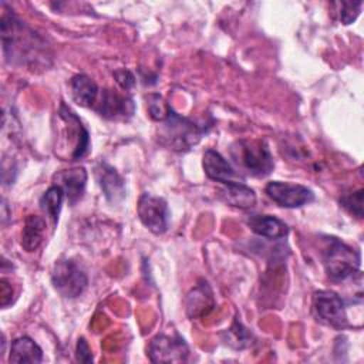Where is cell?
<instances>
[{
    "label": "cell",
    "mask_w": 364,
    "mask_h": 364,
    "mask_svg": "<svg viewBox=\"0 0 364 364\" xmlns=\"http://www.w3.org/2000/svg\"><path fill=\"white\" fill-rule=\"evenodd\" d=\"M1 43L4 58L10 64L30 68L46 65L48 47L46 40L21 21L14 13L4 10L1 14Z\"/></svg>",
    "instance_id": "obj_1"
},
{
    "label": "cell",
    "mask_w": 364,
    "mask_h": 364,
    "mask_svg": "<svg viewBox=\"0 0 364 364\" xmlns=\"http://www.w3.org/2000/svg\"><path fill=\"white\" fill-rule=\"evenodd\" d=\"M236 171L256 178L267 176L273 168V155L263 139H239L230 148Z\"/></svg>",
    "instance_id": "obj_2"
},
{
    "label": "cell",
    "mask_w": 364,
    "mask_h": 364,
    "mask_svg": "<svg viewBox=\"0 0 364 364\" xmlns=\"http://www.w3.org/2000/svg\"><path fill=\"white\" fill-rule=\"evenodd\" d=\"M323 264L327 277L334 283H340L360 272L361 256L358 250L337 237H330L328 245L323 250Z\"/></svg>",
    "instance_id": "obj_3"
},
{
    "label": "cell",
    "mask_w": 364,
    "mask_h": 364,
    "mask_svg": "<svg viewBox=\"0 0 364 364\" xmlns=\"http://www.w3.org/2000/svg\"><path fill=\"white\" fill-rule=\"evenodd\" d=\"M161 124L159 141L173 151L191 149L206 134V127L176 114L173 109Z\"/></svg>",
    "instance_id": "obj_4"
},
{
    "label": "cell",
    "mask_w": 364,
    "mask_h": 364,
    "mask_svg": "<svg viewBox=\"0 0 364 364\" xmlns=\"http://www.w3.org/2000/svg\"><path fill=\"white\" fill-rule=\"evenodd\" d=\"M51 283L63 297L75 299L87 289L88 277L75 260L65 257L54 263L51 270Z\"/></svg>",
    "instance_id": "obj_5"
},
{
    "label": "cell",
    "mask_w": 364,
    "mask_h": 364,
    "mask_svg": "<svg viewBox=\"0 0 364 364\" xmlns=\"http://www.w3.org/2000/svg\"><path fill=\"white\" fill-rule=\"evenodd\" d=\"M311 310L314 317L336 330H343L348 326L344 300L334 291L318 290L314 291L311 300Z\"/></svg>",
    "instance_id": "obj_6"
},
{
    "label": "cell",
    "mask_w": 364,
    "mask_h": 364,
    "mask_svg": "<svg viewBox=\"0 0 364 364\" xmlns=\"http://www.w3.org/2000/svg\"><path fill=\"white\" fill-rule=\"evenodd\" d=\"M136 212L139 220L155 235H162L168 229L169 209L164 198L144 192L138 200Z\"/></svg>",
    "instance_id": "obj_7"
},
{
    "label": "cell",
    "mask_w": 364,
    "mask_h": 364,
    "mask_svg": "<svg viewBox=\"0 0 364 364\" xmlns=\"http://www.w3.org/2000/svg\"><path fill=\"white\" fill-rule=\"evenodd\" d=\"M148 357L152 363H185L189 357V348L179 336H155L148 346Z\"/></svg>",
    "instance_id": "obj_8"
},
{
    "label": "cell",
    "mask_w": 364,
    "mask_h": 364,
    "mask_svg": "<svg viewBox=\"0 0 364 364\" xmlns=\"http://www.w3.org/2000/svg\"><path fill=\"white\" fill-rule=\"evenodd\" d=\"M267 196L282 208H301L314 200V192L300 183L272 181L264 188Z\"/></svg>",
    "instance_id": "obj_9"
},
{
    "label": "cell",
    "mask_w": 364,
    "mask_h": 364,
    "mask_svg": "<svg viewBox=\"0 0 364 364\" xmlns=\"http://www.w3.org/2000/svg\"><path fill=\"white\" fill-rule=\"evenodd\" d=\"M58 117L64 122L68 144L73 145V152H71L73 161H77L85 156L90 148V134L87 128L82 125L81 119L63 101L58 108Z\"/></svg>",
    "instance_id": "obj_10"
},
{
    "label": "cell",
    "mask_w": 364,
    "mask_h": 364,
    "mask_svg": "<svg viewBox=\"0 0 364 364\" xmlns=\"http://www.w3.org/2000/svg\"><path fill=\"white\" fill-rule=\"evenodd\" d=\"M94 109L107 119L127 121L134 115L135 104L129 95L105 88L98 102L94 105Z\"/></svg>",
    "instance_id": "obj_11"
},
{
    "label": "cell",
    "mask_w": 364,
    "mask_h": 364,
    "mask_svg": "<svg viewBox=\"0 0 364 364\" xmlns=\"http://www.w3.org/2000/svg\"><path fill=\"white\" fill-rule=\"evenodd\" d=\"M202 166L206 176L215 182H220L223 185L232 182H243V176L235 169V166L215 149L205 151Z\"/></svg>",
    "instance_id": "obj_12"
},
{
    "label": "cell",
    "mask_w": 364,
    "mask_h": 364,
    "mask_svg": "<svg viewBox=\"0 0 364 364\" xmlns=\"http://www.w3.org/2000/svg\"><path fill=\"white\" fill-rule=\"evenodd\" d=\"M95 176L98 185L109 203H119L125 198V181L115 168L105 162L95 166Z\"/></svg>",
    "instance_id": "obj_13"
},
{
    "label": "cell",
    "mask_w": 364,
    "mask_h": 364,
    "mask_svg": "<svg viewBox=\"0 0 364 364\" xmlns=\"http://www.w3.org/2000/svg\"><path fill=\"white\" fill-rule=\"evenodd\" d=\"M87 178H88V175H87L85 168L75 166V168L58 171L54 175V185L61 186L68 202L71 205H74L84 195Z\"/></svg>",
    "instance_id": "obj_14"
},
{
    "label": "cell",
    "mask_w": 364,
    "mask_h": 364,
    "mask_svg": "<svg viewBox=\"0 0 364 364\" xmlns=\"http://www.w3.org/2000/svg\"><path fill=\"white\" fill-rule=\"evenodd\" d=\"M246 225L253 233L266 239H283L289 235V226L273 215H249Z\"/></svg>",
    "instance_id": "obj_15"
},
{
    "label": "cell",
    "mask_w": 364,
    "mask_h": 364,
    "mask_svg": "<svg viewBox=\"0 0 364 364\" xmlns=\"http://www.w3.org/2000/svg\"><path fill=\"white\" fill-rule=\"evenodd\" d=\"M215 307L213 293L206 280L199 284L186 297V313L191 318H198L208 314Z\"/></svg>",
    "instance_id": "obj_16"
},
{
    "label": "cell",
    "mask_w": 364,
    "mask_h": 364,
    "mask_svg": "<svg viewBox=\"0 0 364 364\" xmlns=\"http://www.w3.org/2000/svg\"><path fill=\"white\" fill-rule=\"evenodd\" d=\"M220 199L239 209H250L256 205V193L245 182H232L220 189Z\"/></svg>",
    "instance_id": "obj_17"
},
{
    "label": "cell",
    "mask_w": 364,
    "mask_h": 364,
    "mask_svg": "<svg viewBox=\"0 0 364 364\" xmlns=\"http://www.w3.org/2000/svg\"><path fill=\"white\" fill-rule=\"evenodd\" d=\"M9 361L16 364H21V363L37 364L43 361V350L33 338L27 336H21L11 341Z\"/></svg>",
    "instance_id": "obj_18"
},
{
    "label": "cell",
    "mask_w": 364,
    "mask_h": 364,
    "mask_svg": "<svg viewBox=\"0 0 364 364\" xmlns=\"http://www.w3.org/2000/svg\"><path fill=\"white\" fill-rule=\"evenodd\" d=\"M73 100L81 107H92L97 104L98 85L85 74H77L70 81Z\"/></svg>",
    "instance_id": "obj_19"
},
{
    "label": "cell",
    "mask_w": 364,
    "mask_h": 364,
    "mask_svg": "<svg viewBox=\"0 0 364 364\" xmlns=\"http://www.w3.org/2000/svg\"><path fill=\"white\" fill-rule=\"evenodd\" d=\"M46 220L38 215H28L21 232V247L26 252H34L40 247L44 239Z\"/></svg>",
    "instance_id": "obj_20"
},
{
    "label": "cell",
    "mask_w": 364,
    "mask_h": 364,
    "mask_svg": "<svg viewBox=\"0 0 364 364\" xmlns=\"http://www.w3.org/2000/svg\"><path fill=\"white\" fill-rule=\"evenodd\" d=\"M64 196H65V193H64L63 188L58 185H53L40 198V208L46 212V215L53 220L54 225L58 222Z\"/></svg>",
    "instance_id": "obj_21"
},
{
    "label": "cell",
    "mask_w": 364,
    "mask_h": 364,
    "mask_svg": "<svg viewBox=\"0 0 364 364\" xmlns=\"http://www.w3.org/2000/svg\"><path fill=\"white\" fill-rule=\"evenodd\" d=\"M223 341L232 348L243 350L252 344V333L247 331L246 327L236 318L233 324L225 331Z\"/></svg>",
    "instance_id": "obj_22"
},
{
    "label": "cell",
    "mask_w": 364,
    "mask_h": 364,
    "mask_svg": "<svg viewBox=\"0 0 364 364\" xmlns=\"http://www.w3.org/2000/svg\"><path fill=\"white\" fill-rule=\"evenodd\" d=\"M146 107H148L149 117L155 121H159V122L165 121L169 117L171 111H172L171 105L158 94H152V95L148 97Z\"/></svg>",
    "instance_id": "obj_23"
},
{
    "label": "cell",
    "mask_w": 364,
    "mask_h": 364,
    "mask_svg": "<svg viewBox=\"0 0 364 364\" xmlns=\"http://www.w3.org/2000/svg\"><path fill=\"white\" fill-rule=\"evenodd\" d=\"M333 6L338 7V18L343 24H351L361 13L363 1H338Z\"/></svg>",
    "instance_id": "obj_24"
},
{
    "label": "cell",
    "mask_w": 364,
    "mask_h": 364,
    "mask_svg": "<svg viewBox=\"0 0 364 364\" xmlns=\"http://www.w3.org/2000/svg\"><path fill=\"white\" fill-rule=\"evenodd\" d=\"M363 189L346 193L340 199V205L357 218H363Z\"/></svg>",
    "instance_id": "obj_25"
},
{
    "label": "cell",
    "mask_w": 364,
    "mask_h": 364,
    "mask_svg": "<svg viewBox=\"0 0 364 364\" xmlns=\"http://www.w3.org/2000/svg\"><path fill=\"white\" fill-rule=\"evenodd\" d=\"M114 78L121 90L129 91L135 85V75L127 68H118L114 71Z\"/></svg>",
    "instance_id": "obj_26"
},
{
    "label": "cell",
    "mask_w": 364,
    "mask_h": 364,
    "mask_svg": "<svg viewBox=\"0 0 364 364\" xmlns=\"http://www.w3.org/2000/svg\"><path fill=\"white\" fill-rule=\"evenodd\" d=\"M75 357L81 363H92V353H91V348L84 337L78 338V341H77Z\"/></svg>",
    "instance_id": "obj_27"
},
{
    "label": "cell",
    "mask_w": 364,
    "mask_h": 364,
    "mask_svg": "<svg viewBox=\"0 0 364 364\" xmlns=\"http://www.w3.org/2000/svg\"><path fill=\"white\" fill-rule=\"evenodd\" d=\"M11 294H13L11 286L9 284V282H7L6 279H3V280H1V306H3V307H6V306L9 304V300H7V299L11 300V297H10Z\"/></svg>",
    "instance_id": "obj_28"
}]
</instances>
